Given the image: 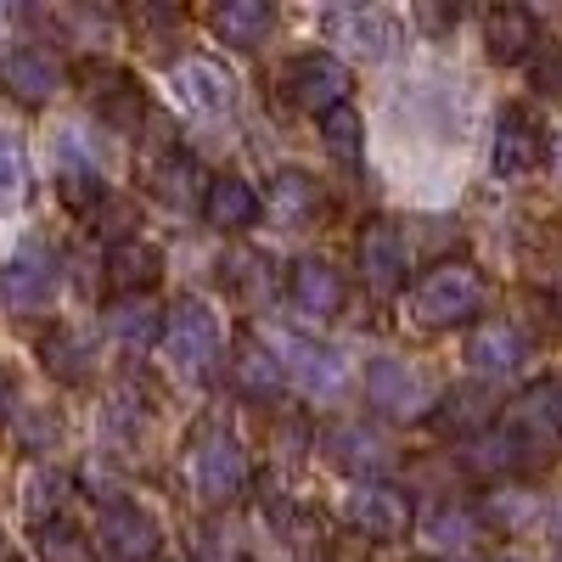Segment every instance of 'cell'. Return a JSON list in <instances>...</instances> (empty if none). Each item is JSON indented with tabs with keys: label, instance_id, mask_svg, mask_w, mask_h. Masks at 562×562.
<instances>
[{
	"label": "cell",
	"instance_id": "obj_1",
	"mask_svg": "<svg viewBox=\"0 0 562 562\" xmlns=\"http://www.w3.org/2000/svg\"><path fill=\"white\" fill-rule=\"evenodd\" d=\"M490 288H484V276L479 265H467V259H439L428 265L416 281H411V293H405V321L416 326V333H450V326H467L479 310H484Z\"/></svg>",
	"mask_w": 562,
	"mask_h": 562
},
{
	"label": "cell",
	"instance_id": "obj_2",
	"mask_svg": "<svg viewBox=\"0 0 562 562\" xmlns=\"http://www.w3.org/2000/svg\"><path fill=\"white\" fill-rule=\"evenodd\" d=\"M501 428L512 434V445L524 450L529 467L551 461L562 450V378H540L518 394V405L506 411Z\"/></svg>",
	"mask_w": 562,
	"mask_h": 562
},
{
	"label": "cell",
	"instance_id": "obj_3",
	"mask_svg": "<svg viewBox=\"0 0 562 562\" xmlns=\"http://www.w3.org/2000/svg\"><path fill=\"white\" fill-rule=\"evenodd\" d=\"M254 479V467H248V450L231 439L225 428H198L192 439V484L209 506H231Z\"/></svg>",
	"mask_w": 562,
	"mask_h": 562
},
{
	"label": "cell",
	"instance_id": "obj_4",
	"mask_svg": "<svg viewBox=\"0 0 562 562\" xmlns=\"http://www.w3.org/2000/svg\"><path fill=\"white\" fill-rule=\"evenodd\" d=\"M164 355L180 378H209V366L220 355V321L203 299H180L169 315H164Z\"/></svg>",
	"mask_w": 562,
	"mask_h": 562
},
{
	"label": "cell",
	"instance_id": "obj_5",
	"mask_svg": "<svg viewBox=\"0 0 562 562\" xmlns=\"http://www.w3.org/2000/svg\"><path fill=\"white\" fill-rule=\"evenodd\" d=\"M366 400L378 405L383 416H394V422H428L439 394H434V383H428V371H422V366L383 355V360L366 366Z\"/></svg>",
	"mask_w": 562,
	"mask_h": 562
},
{
	"label": "cell",
	"instance_id": "obj_6",
	"mask_svg": "<svg viewBox=\"0 0 562 562\" xmlns=\"http://www.w3.org/2000/svg\"><path fill=\"white\" fill-rule=\"evenodd\" d=\"M321 456L338 467V473H349L355 484H378L389 467H394V450L378 428H360V422H326V428L315 434Z\"/></svg>",
	"mask_w": 562,
	"mask_h": 562
},
{
	"label": "cell",
	"instance_id": "obj_7",
	"mask_svg": "<svg viewBox=\"0 0 562 562\" xmlns=\"http://www.w3.org/2000/svg\"><path fill=\"white\" fill-rule=\"evenodd\" d=\"M281 90H288V102H293V108L326 119L333 108L349 102V90H355V85H349V68H344L333 52H304V57L288 63V74H281Z\"/></svg>",
	"mask_w": 562,
	"mask_h": 562
},
{
	"label": "cell",
	"instance_id": "obj_8",
	"mask_svg": "<svg viewBox=\"0 0 562 562\" xmlns=\"http://www.w3.org/2000/svg\"><path fill=\"white\" fill-rule=\"evenodd\" d=\"M344 512H349V524H355L366 540H378V546H400V540L411 535V524H416L411 495H405L400 484H389V479L355 484L349 501H344Z\"/></svg>",
	"mask_w": 562,
	"mask_h": 562
},
{
	"label": "cell",
	"instance_id": "obj_9",
	"mask_svg": "<svg viewBox=\"0 0 562 562\" xmlns=\"http://www.w3.org/2000/svg\"><path fill=\"white\" fill-rule=\"evenodd\" d=\"M276 366H281V378H293L304 394H344V383H349V366H344V355L338 349H326V344H315V338H299V333H276Z\"/></svg>",
	"mask_w": 562,
	"mask_h": 562
},
{
	"label": "cell",
	"instance_id": "obj_10",
	"mask_svg": "<svg viewBox=\"0 0 562 562\" xmlns=\"http://www.w3.org/2000/svg\"><path fill=\"white\" fill-rule=\"evenodd\" d=\"M97 540L113 562H153L158 557V524H153V512H140L135 501H102Z\"/></svg>",
	"mask_w": 562,
	"mask_h": 562
},
{
	"label": "cell",
	"instance_id": "obj_11",
	"mask_svg": "<svg viewBox=\"0 0 562 562\" xmlns=\"http://www.w3.org/2000/svg\"><path fill=\"white\" fill-rule=\"evenodd\" d=\"M355 259H360V281L371 299H394L405 288V237L389 225V220H371L355 243Z\"/></svg>",
	"mask_w": 562,
	"mask_h": 562
},
{
	"label": "cell",
	"instance_id": "obj_12",
	"mask_svg": "<svg viewBox=\"0 0 562 562\" xmlns=\"http://www.w3.org/2000/svg\"><path fill=\"white\" fill-rule=\"evenodd\" d=\"M326 34H333V45H344V52L360 57V63H389L394 45H400V23L389 12H371V7L326 12Z\"/></svg>",
	"mask_w": 562,
	"mask_h": 562
},
{
	"label": "cell",
	"instance_id": "obj_13",
	"mask_svg": "<svg viewBox=\"0 0 562 562\" xmlns=\"http://www.w3.org/2000/svg\"><path fill=\"white\" fill-rule=\"evenodd\" d=\"M57 299V254L52 248H23L7 270H0V304L18 310V315H34Z\"/></svg>",
	"mask_w": 562,
	"mask_h": 562
},
{
	"label": "cell",
	"instance_id": "obj_14",
	"mask_svg": "<svg viewBox=\"0 0 562 562\" xmlns=\"http://www.w3.org/2000/svg\"><path fill=\"white\" fill-rule=\"evenodd\" d=\"M495 389L490 383H456V389H445L439 400H434V411H428V422H434V434H445V439H479V434H490L495 428Z\"/></svg>",
	"mask_w": 562,
	"mask_h": 562
},
{
	"label": "cell",
	"instance_id": "obj_15",
	"mask_svg": "<svg viewBox=\"0 0 562 562\" xmlns=\"http://www.w3.org/2000/svg\"><path fill=\"white\" fill-rule=\"evenodd\" d=\"M524 360H529V338L512 321H484V326H473V338H467V366H473L479 383H490V389L518 378Z\"/></svg>",
	"mask_w": 562,
	"mask_h": 562
},
{
	"label": "cell",
	"instance_id": "obj_16",
	"mask_svg": "<svg viewBox=\"0 0 562 562\" xmlns=\"http://www.w3.org/2000/svg\"><path fill=\"white\" fill-rule=\"evenodd\" d=\"M540 153H546L540 124L524 108H506L495 119V135H490V175L495 180H524V175H535Z\"/></svg>",
	"mask_w": 562,
	"mask_h": 562
},
{
	"label": "cell",
	"instance_id": "obj_17",
	"mask_svg": "<svg viewBox=\"0 0 562 562\" xmlns=\"http://www.w3.org/2000/svg\"><path fill=\"white\" fill-rule=\"evenodd\" d=\"M169 79H175V102L186 113L214 119V113H231V102H237V79H231L214 57H180Z\"/></svg>",
	"mask_w": 562,
	"mask_h": 562
},
{
	"label": "cell",
	"instance_id": "obj_18",
	"mask_svg": "<svg viewBox=\"0 0 562 562\" xmlns=\"http://www.w3.org/2000/svg\"><path fill=\"white\" fill-rule=\"evenodd\" d=\"M288 299H293V310L310 315V321H333V315H344L349 288H344V276L326 265V259L304 254V259L288 270Z\"/></svg>",
	"mask_w": 562,
	"mask_h": 562
},
{
	"label": "cell",
	"instance_id": "obj_19",
	"mask_svg": "<svg viewBox=\"0 0 562 562\" xmlns=\"http://www.w3.org/2000/svg\"><path fill=\"white\" fill-rule=\"evenodd\" d=\"M0 90L18 97L23 108H45L63 90V63L34 52V45H18V52L0 57Z\"/></svg>",
	"mask_w": 562,
	"mask_h": 562
},
{
	"label": "cell",
	"instance_id": "obj_20",
	"mask_svg": "<svg viewBox=\"0 0 562 562\" xmlns=\"http://www.w3.org/2000/svg\"><path fill=\"white\" fill-rule=\"evenodd\" d=\"M259 214H270L276 231H304L321 214V180L304 169H281L270 175V192L259 198Z\"/></svg>",
	"mask_w": 562,
	"mask_h": 562
},
{
	"label": "cell",
	"instance_id": "obj_21",
	"mask_svg": "<svg viewBox=\"0 0 562 562\" xmlns=\"http://www.w3.org/2000/svg\"><path fill=\"white\" fill-rule=\"evenodd\" d=\"M85 97H90V108H97L108 124H119V130H135L140 113H147V97H140V85L124 68H90L85 74Z\"/></svg>",
	"mask_w": 562,
	"mask_h": 562
},
{
	"label": "cell",
	"instance_id": "obj_22",
	"mask_svg": "<svg viewBox=\"0 0 562 562\" xmlns=\"http://www.w3.org/2000/svg\"><path fill=\"white\" fill-rule=\"evenodd\" d=\"M535 45H540V23L524 7H495L484 18V57L495 68H512V63L535 57Z\"/></svg>",
	"mask_w": 562,
	"mask_h": 562
},
{
	"label": "cell",
	"instance_id": "obj_23",
	"mask_svg": "<svg viewBox=\"0 0 562 562\" xmlns=\"http://www.w3.org/2000/svg\"><path fill=\"white\" fill-rule=\"evenodd\" d=\"M231 383H237V394H243V400L270 405V400L281 394V366H276L270 344H259L254 333H243V338H237V349H231Z\"/></svg>",
	"mask_w": 562,
	"mask_h": 562
},
{
	"label": "cell",
	"instance_id": "obj_24",
	"mask_svg": "<svg viewBox=\"0 0 562 562\" xmlns=\"http://www.w3.org/2000/svg\"><path fill=\"white\" fill-rule=\"evenodd\" d=\"M108 281L119 288V299L124 293H147L153 281L164 276V248L158 243H147V237H119L113 248H108Z\"/></svg>",
	"mask_w": 562,
	"mask_h": 562
},
{
	"label": "cell",
	"instance_id": "obj_25",
	"mask_svg": "<svg viewBox=\"0 0 562 562\" xmlns=\"http://www.w3.org/2000/svg\"><path fill=\"white\" fill-rule=\"evenodd\" d=\"M203 220L214 231H248L259 220V192L243 175H214L209 192H203Z\"/></svg>",
	"mask_w": 562,
	"mask_h": 562
},
{
	"label": "cell",
	"instance_id": "obj_26",
	"mask_svg": "<svg viewBox=\"0 0 562 562\" xmlns=\"http://www.w3.org/2000/svg\"><path fill=\"white\" fill-rule=\"evenodd\" d=\"M40 366L52 371L57 383H90V371H97V349H90L85 333H74V326H52V333L40 338Z\"/></svg>",
	"mask_w": 562,
	"mask_h": 562
},
{
	"label": "cell",
	"instance_id": "obj_27",
	"mask_svg": "<svg viewBox=\"0 0 562 562\" xmlns=\"http://www.w3.org/2000/svg\"><path fill=\"white\" fill-rule=\"evenodd\" d=\"M153 192L169 203V209H203V192H209V175L198 169L192 153H164L153 164Z\"/></svg>",
	"mask_w": 562,
	"mask_h": 562
},
{
	"label": "cell",
	"instance_id": "obj_28",
	"mask_svg": "<svg viewBox=\"0 0 562 562\" xmlns=\"http://www.w3.org/2000/svg\"><path fill=\"white\" fill-rule=\"evenodd\" d=\"M108 326L124 349H147L164 338V310L153 304V293H124L108 304Z\"/></svg>",
	"mask_w": 562,
	"mask_h": 562
},
{
	"label": "cell",
	"instance_id": "obj_29",
	"mask_svg": "<svg viewBox=\"0 0 562 562\" xmlns=\"http://www.w3.org/2000/svg\"><path fill=\"white\" fill-rule=\"evenodd\" d=\"M270 29H276V7H270V0H225V7L214 12V34L225 45H243V52H254Z\"/></svg>",
	"mask_w": 562,
	"mask_h": 562
},
{
	"label": "cell",
	"instance_id": "obj_30",
	"mask_svg": "<svg viewBox=\"0 0 562 562\" xmlns=\"http://www.w3.org/2000/svg\"><path fill=\"white\" fill-rule=\"evenodd\" d=\"M461 467H467V473H479V479H512V473H524L529 461H524L518 445H512L506 428H490V434H479V439H467Z\"/></svg>",
	"mask_w": 562,
	"mask_h": 562
},
{
	"label": "cell",
	"instance_id": "obj_31",
	"mask_svg": "<svg viewBox=\"0 0 562 562\" xmlns=\"http://www.w3.org/2000/svg\"><path fill=\"white\" fill-rule=\"evenodd\" d=\"M34 557L40 562H97V540L74 518H52V524H34Z\"/></svg>",
	"mask_w": 562,
	"mask_h": 562
},
{
	"label": "cell",
	"instance_id": "obj_32",
	"mask_svg": "<svg viewBox=\"0 0 562 562\" xmlns=\"http://www.w3.org/2000/svg\"><path fill=\"white\" fill-rule=\"evenodd\" d=\"M68 495H74V479L68 473H57V467H34V473L23 479V512H29V524L63 518Z\"/></svg>",
	"mask_w": 562,
	"mask_h": 562
},
{
	"label": "cell",
	"instance_id": "obj_33",
	"mask_svg": "<svg viewBox=\"0 0 562 562\" xmlns=\"http://www.w3.org/2000/svg\"><path fill=\"white\" fill-rule=\"evenodd\" d=\"M473 540H479V518H473L467 506L439 501V506L428 512V546H434V551L456 557V551H473Z\"/></svg>",
	"mask_w": 562,
	"mask_h": 562
},
{
	"label": "cell",
	"instance_id": "obj_34",
	"mask_svg": "<svg viewBox=\"0 0 562 562\" xmlns=\"http://www.w3.org/2000/svg\"><path fill=\"white\" fill-rule=\"evenodd\" d=\"M57 192H63V203H68L74 214H90V209L102 203V175H97V164H90V158H74V153L63 147Z\"/></svg>",
	"mask_w": 562,
	"mask_h": 562
},
{
	"label": "cell",
	"instance_id": "obj_35",
	"mask_svg": "<svg viewBox=\"0 0 562 562\" xmlns=\"http://www.w3.org/2000/svg\"><path fill=\"white\" fill-rule=\"evenodd\" d=\"M29 203V153L12 130H0V214Z\"/></svg>",
	"mask_w": 562,
	"mask_h": 562
},
{
	"label": "cell",
	"instance_id": "obj_36",
	"mask_svg": "<svg viewBox=\"0 0 562 562\" xmlns=\"http://www.w3.org/2000/svg\"><path fill=\"white\" fill-rule=\"evenodd\" d=\"M321 140H326V153H333L338 164H360V147H366V124H360V113L344 102V108H333L321 119Z\"/></svg>",
	"mask_w": 562,
	"mask_h": 562
},
{
	"label": "cell",
	"instance_id": "obj_37",
	"mask_svg": "<svg viewBox=\"0 0 562 562\" xmlns=\"http://www.w3.org/2000/svg\"><path fill=\"white\" fill-rule=\"evenodd\" d=\"M484 518L495 529H506V535H518V529H529L540 518V495H529V490H495L490 506H484Z\"/></svg>",
	"mask_w": 562,
	"mask_h": 562
},
{
	"label": "cell",
	"instance_id": "obj_38",
	"mask_svg": "<svg viewBox=\"0 0 562 562\" xmlns=\"http://www.w3.org/2000/svg\"><path fill=\"white\" fill-rule=\"evenodd\" d=\"M198 557H203V562H243V529L225 524V518L203 524V529H198Z\"/></svg>",
	"mask_w": 562,
	"mask_h": 562
},
{
	"label": "cell",
	"instance_id": "obj_39",
	"mask_svg": "<svg viewBox=\"0 0 562 562\" xmlns=\"http://www.w3.org/2000/svg\"><path fill=\"white\" fill-rule=\"evenodd\" d=\"M12 422H18V434H23L29 450H45V445L63 439V422L45 411V405H34V411H18V405H12Z\"/></svg>",
	"mask_w": 562,
	"mask_h": 562
},
{
	"label": "cell",
	"instance_id": "obj_40",
	"mask_svg": "<svg viewBox=\"0 0 562 562\" xmlns=\"http://www.w3.org/2000/svg\"><path fill=\"white\" fill-rule=\"evenodd\" d=\"M535 90L540 97H551V102H562V45H546V52L535 57Z\"/></svg>",
	"mask_w": 562,
	"mask_h": 562
},
{
	"label": "cell",
	"instance_id": "obj_41",
	"mask_svg": "<svg viewBox=\"0 0 562 562\" xmlns=\"http://www.w3.org/2000/svg\"><path fill=\"white\" fill-rule=\"evenodd\" d=\"M416 18L428 23V29H456V7H450V12H434V7H422Z\"/></svg>",
	"mask_w": 562,
	"mask_h": 562
},
{
	"label": "cell",
	"instance_id": "obj_42",
	"mask_svg": "<svg viewBox=\"0 0 562 562\" xmlns=\"http://www.w3.org/2000/svg\"><path fill=\"white\" fill-rule=\"evenodd\" d=\"M0 416H12V378H7V366H0Z\"/></svg>",
	"mask_w": 562,
	"mask_h": 562
},
{
	"label": "cell",
	"instance_id": "obj_43",
	"mask_svg": "<svg viewBox=\"0 0 562 562\" xmlns=\"http://www.w3.org/2000/svg\"><path fill=\"white\" fill-rule=\"evenodd\" d=\"M490 562H524V557H490Z\"/></svg>",
	"mask_w": 562,
	"mask_h": 562
},
{
	"label": "cell",
	"instance_id": "obj_44",
	"mask_svg": "<svg viewBox=\"0 0 562 562\" xmlns=\"http://www.w3.org/2000/svg\"><path fill=\"white\" fill-rule=\"evenodd\" d=\"M557 535H562V512H557Z\"/></svg>",
	"mask_w": 562,
	"mask_h": 562
},
{
	"label": "cell",
	"instance_id": "obj_45",
	"mask_svg": "<svg viewBox=\"0 0 562 562\" xmlns=\"http://www.w3.org/2000/svg\"><path fill=\"white\" fill-rule=\"evenodd\" d=\"M557 310H562V293H557Z\"/></svg>",
	"mask_w": 562,
	"mask_h": 562
},
{
	"label": "cell",
	"instance_id": "obj_46",
	"mask_svg": "<svg viewBox=\"0 0 562 562\" xmlns=\"http://www.w3.org/2000/svg\"><path fill=\"white\" fill-rule=\"evenodd\" d=\"M153 562H164V557H153Z\"/></svg>",
	"mask_w": 562,
	"mask_h": 562
}]
</instances>
